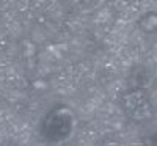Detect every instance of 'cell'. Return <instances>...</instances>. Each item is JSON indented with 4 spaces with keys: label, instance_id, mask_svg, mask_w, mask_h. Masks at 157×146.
Here are the masks:
<instances>
[{
    "label": "cell",
    "instance_id": "6da1fadb",
    "mask_svg": "<svg viewBox=\"0 0 157 146\" xmlns=\"http://www.w3.org/2000/svg\"><path fill=\"white\" fill-rule=\"evenodd\" d=\"M123 109L134 121H146L152 116V105L148 94L143 90L135 88L123 96Z\"/></svg>",
    "mask_w": 157,
    "mask_h": 146
},
{
    "label": "cell",
    "instance_id": "7a4b0ae2",
    "mask_svg": "<svg viewBox=\"0 0 157 146\" xmlns=\"http://www.w3.org/2000/svg\"><path fill=\"white\" fill-rule=\"evenodd\" d=\"M74 118L68 109H57L46 121V135L50 140H64L72 130Z\"/></svg>",
    "mask_w": 157,
    "mask_h": 146
},
{
    "label": "cell",
    "instance_id": "3957f363",
    "mask_svg": "<svg viewBox=\"0 0 157 146\" xmlns=\"http://www.w3.org/2000/svg\"><path fill=\"white\" fill-rule=\"evenodd\" d=\"M138 27L145 33H157V13L148 11L138 19Z\"/></svg>",
    "mask_w": 157,
    "mask_h": 146
}]
</instances>
